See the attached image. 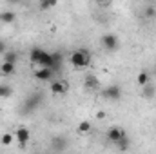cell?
Segmentation results:
<instances>
[{"label": "cell", "instance_id": "cell-10", "mask_svg": "<svg viewBox=\"0 0 156 154\" xmlns=\"http://www.w3.org/2000/svg\"><path fill=\"white\" fill-rule=\"evenodd\" d=\"M149 80H151V76H149V73L142 71V73H138V76H136V83H138L140 87H145V85L149 83Z\"/></svg>", "mask_w": 156, "mask_h": 154}, {"label": "cell", "instance_id": "cell-12", "mask_svg": "<svg viewBox=\"0 0 156 154\" xmlns=\"http://www.w3.org/2000/svg\"><path fill=\"white\" fill-rule=\"evenodd\" d=\"M13 20H15V13H13V11H4V13H0V22L11 24Z\"/></svg>", "mask_w": 156, "mask_h": 154}, {"label": "cell", "instance_id": "cell-7", "mask_svg": "<svg viewBox=\"0 0 156 154\" xmlns=\"http://www.w3.org/2000/svg\"><path fill=\"white\" fill-rule=\"evenodd\" d=\"M44 56H45V51H44V49H40V47H33V49H31V53H29V60H31L33 64H40Z\"/></svg>", "mask_w": 156, "mask_h": 154}, {"label": "cell", "instance_id": "cell-15", "mask_svg": "<svg viewBox=\"0 0 156 154\" xmlns=\"http://www.w3.org/2000/svg\"><path fill=\"white\" fill-rule=\"evenodd\" d=\"M89 131H91V123L89 121H80L78 123V132L80 134H87Z\"/></svg>", "mask_w": 156, "mask_h": 154}, {"label": "cell", "instance_id": "cell-6", "mask_svg": "<svg viewBox=\"0 0 156 154\" xmlns=\"http://www.w3.org/2000/svg\"><path fill=\"white\" fill-rule=\"evenodd\" d=\"M15 136H16V140H18L20 147H26V143L29 142V131H27L26 127H20V129H16Z\"/></svg>", "mask_w": 156, "mask_h": 154}, {"label": "cell", "instance_id": "cell-19", "mask_svg": "<svg viewBox=\"0 0 156 154\" xmlns=\"http://www.w3.org/2000/svg\"><path fill=\"white\" fill-rule=\"evenodd\" d=\"M0 143H2V145H11V143H13V134H9V132L2 134V138H0Z\"/></svg>", "mask_w": 156, "mask_h": 154}, {"label": "cell", "instance_id": "cell-22", "mask_svg": "<svg viewBox=\"0 0 156 154\" xmlns=\"http://www.w3.org/2000/svg\"><path fill=\"white\" fill-rule=\"evenodd\" d=\"M5 53H7V47H5V44H4V42H2V40H0V54H2V56H4V54H5Z\"/></svg>", "mask_w": 156, "mask_h": 154}, {"label": "cell", "instance_id": "cell-8", "mask_svg": "<svg viewBox=\"0 0 156 154\" xmlns=\"http://www.w3.org/2000/svg\"><path fill=\"white\" fill-rule=\"evenodd\" d=\"M40 100H42L40 94L29 96V98H27V103H26V111H33V109H37V105L40 103Z\"/></svg>", "mask_w": 156, "mask_h": 154}, {"label": "cell", "instance_id": "cell-3", "mask_svg": "<svg viewBox=\"0 0 156 154\" xmlns=\"http://www.w3.org/2000/svg\"><path fill=\"white\" fill-rule=\"evenodd\" d=\"M127 134H125V131L123 129H120V127H111L109 131H107V140L109 142H113V143H118L122 138H125Z\"/></svg>", "mask_w": 156, "mask_h": 154}, {"label": "cell", "instance_id": "cell-5", "mask_svg": "<svg viewBox=\"0 0 156 154\" xmlns=\"http://www.w3.org/2000/svg\"><path fill=\"white\" fill-rule=\"evenodd\" d=\"M49 89L53 94H66L67 93V82H51Z\"/></svg>", "mask_w": 156, "mask_h": 154}, {"label": "cell", "instance_id": "cell-14", "mask_svg": "<svg viewBox=\"0 0 156 154\" xmlns=\"http://www.w3.org/2000/svg\"><path fill=\"white\" fill-rule=\"evenodd\" d=\"M96 85H98V80L93 76V75H87V76H85V87H87V89H94Z\"/></svg>", "mask_w": 156, "mask_h": 154}, {"label": "cell", "instance_id": "cell-17", "mask_svg": "<svg viewBox=\"0 0 156 154\" xmlns=\"http://www.w3.org/2000/svg\"><path fill=\"white\" fill-rule=\"evenodd\" d=\"M129 145H131V142H129V138H127V136H125V138H122V140L116 143V147L120 149V151H127V149H129Z\"/></svg>", "mask_w": 156, "mask_h": 154}, {"label": "cell", "instance_id": "cell-20", "mask_svg": "<svg viewBox=\"0 0 156 154\" xmlns=\"http://www.w3.org/2000/svg\"><path fill=\"white\" fill-rule=\"evenodd\" d=\"M145 15H147V16H156V7H153V5H147Z\"/></svg>", "mask_w": 156, "mask_h": 154}, {"label": "cell", "instance_id": "cell-13", "mask_svg": "<svg viewBox=\"0 0 156 154\" xmlns=\"http://www.w3.org/2000/svg\"><path fill=\"white\" fill-rule=\"evenodd\" d=\"M16 58H18V54H16L15 51H7V53L4 54V62H5V64H15Z\"/></svg>", "mask_w": 156, "mask_h": 154}, {"label": "cell", "instance_id": "cell-2", "mask_svg": "<svg viewBox=\"0 0 156 154\" xmlns=\"http://www.w3.org/2000/svg\"><path fill=\"white\" fill-rule=\"evenodd\" d=\"M104 96L107 100H111V102H118L122 98V89L118 85H109V87L104 89Z\"/></svg>", "mask_w": 156, "mask_h": 154}, {"label": "cell", "instance_id": "cell-16", "mask_svg": "<svg viewBox=\"0 0 156 154\" xmlns=\"http://www.w3.org/2000/svg\"><path fill=\"white\" fill-rule=\"evenodd\" d=\"M13 94V89L9 85H0V98H9Z\"/></svg>", "mask_w": 156, "mask_h": 154}, {"label": "cell", "instance_id": "cell-9", "mask_svg": "<svg viewBox=\"0 0 156 154\" xmlns=\"http://www.w3.org/2000/svg\"><path fill=\"white\" fill-rule=\"evenodd\" d=\"M51 76H53V71H51V69H40V71H35V78H37V80H42V82L51 80Z\"/></svg>", "mask_w": 156, "mask_h": 154}, {"label": "cell", "instance_id": "cell-4", "mask_svg": "<svg viewBox=\"0 0 156 154\" xmlns=\"http://www.w3.org/2000/svg\"><path fill=\"white\" fill-rule=\"evenodd\" d=\"M102 44H104V47L105 49H109V51H115L118 47V37L116 35H111V33H107V35H104L102 37Z\"/></svg>", "mask_w": 156, "mask_h": 154}, {"label": "cell", "instance_id": "cell-1", "mask_svg": "<svg viewBox=\"0 0 156 154\" xmlns=\"http://www.w3.org/2000/svg\"><path fill=\"white\" fill-rule=\"evenodd\" d=\"M71 64H73V67H76V69H82V67H87L89 64H91V54L85 51V49H78L75 51L73 54H71Z\"/></svg>", "mask_w": 156, "mask_h": 154}, {"label": "cell", "instance_id": "cell-18", "mask_svg": "<svg viewBox=\"0 0 156 154\" xmlns=\"http://www.w3.org/2000/svg\"><path fill=\"white\" fill-rule=\"evenodd\" d=\"M144 96H145V98H153V96H154V87H153L151 83H147V85L144 87Z\"/></svg>", "mask_w": 156, "mask_h": 154}, {"label": "cell", "instance_id": "cell-23", "mask_svg": "<svg viewBox=\"0 0 156 154\" xmlns=\"http://www.w3.org/2000/svg\"><path fill=\"white\" fill-rule=\"evenodd\" d=\"M96 118H98V120H104V118H105V113H104V111H98Z\"/></svg>", "mask_w": 156, "mask_h": 154}, {"label": "cell", "instance_id": "cell-21", "mask_svg": "<svg viewBox=\"0 0 156 154\" xmlns=\"http://www.w3.org/2000/svg\"><path fill=\"white\" fill-rule=\"evenodd\" d=\"M53 5H56V2H55V0H51V2H42V4H40V7H42V9H49V7H53Z\"/></svg>", "mask_w": 156, "mask_h": 154}, {"label": "cell", "instance_id": "cell-11", "mask_svg": "<svg viewBox=\"0 0 156 154\" xmlns=\"http://www.w3.org/2000/svg\"><path fill=\"white\" fill-rule=\"evenodd\" d=\"M0 73L5 75V76H11V75L15 73V64H5V62H4V64L0 65Z\"/></svg>", "mask_w": 156, "mask_h": 154}]
</instances>
